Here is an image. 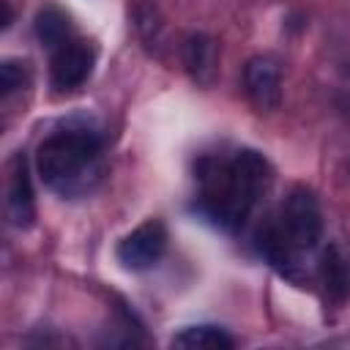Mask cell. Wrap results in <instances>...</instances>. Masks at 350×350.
Segmentation results:
<instances>
[{
    "label": "cell",
    "instance_id": "2",
    "mask_svg": "<svg viewBox=\"0 0 350 350\" xmlns=\"http://www.w3.org/2000/svg\"><path fill=\"white\" fill-rule=\"evenodd\" d=\"M104 137L90 123H63L36 148V172L41 183L60 197H85L104 178Z\"/></svg>",
    "mask_w": 350,
    "mask_h": 350
},
{
    "label": "cell",
    "instance_id": "7",
    "mask_svg": "<svg viewBox=\"0 0 350 350\" xmlns=\"http://www.w3.org/2000/svg\"><path fill=\"white\" fill-rule=\"evenodd\" d=\"M5 211L14 227H30L36 219V194L25 156H14L8 167V189H5Z\"/></svg>",
    "mask_w": 350,
    "mask_h": 350
},
{
    "label": "cell",
    "instance_id": "3",
    "mask_svg": "<svg viewBox=\"0 0 350 350\" xmlns=\"http://www.w3.org/2000/svg\"><path fill=\"white\" fill-rule=\"evenodd\" d=\"M323 232L325 221L317 197L306 189H293L257 224L254 249L279 273L295 279V273L320 246Z\"/></svg>",
    "mask_w": 350,
    "mask_h": 350
},
{
    "label": "cell",
    "instance_id": "9",
    "mask_svg": "<svg viewBox=\"0 0 350 350\" xmlns=\"http://www.w3.org/2000/svg\"><path fill=\"white\" fill-rule=\"evenodd\" d=\"M172 347H189V350H227L235 347V336L221 328V325H211V323H200V325H186L180 328L172 339Z\"/></svg>",
    "mask_w": 350,
    "mask_h": 350
},
{
    "label": "cell",
    "instance_id": "5",
    "mask_svg": "<svg viewBox=\"0 0 350 350\" xmlns=\"http://www.w3.org/2000/svg\"><path fill=\"white\" fill-rule=\"evenodd\" d=\"M167 241H170V235H167L164 221L148 219V221H142L139 227H134L131 232H126L118 241L115 257L129 271H148L164 257Z\"/></svg>",
    "mask_w": 350,
    "mask_h": 350
},
{
    "label": "cell",
    "instance_id": "11",
    "mask_svg": "<svg viewBox=\"0 0 350 350\" xmlns=\"http://www.w3.org/2000/svg\"><path fill=\"white\" fill-rule=\"evenodd\" d=\"M36 36L41 38V44H46V49L57 46L60 41L74 36V27L68 22V16L57 8V5H44L36 16Z\"/></svg>",
    "mask_w": 350,
    "mask_h": 350
},
{
    "label": "cell",
    "instance_id": "8",
    "mask_svg": "<svg viewBox=\"0 0 350 350\" xmlns=\"http://www.w3.org/2000/svg\"><path fill=\"white\" fill-rule=\"evenodd\" d=\"M314 273H317L320 287L328 301L345 304L350 298V257L339 246H328L320 254Z\"/></svg>",
    "mask_w": 350,
    "mask_h": 350
},
{
    "label": "cell",
    "instance_id": "1",
    "mask_svg": "<svg viewBox=\"0 0 350 350\" xmlns=\"http://www.w3.org/2000/svg\"><path fill=\"white\" fill-rule=\"evenodd\" d=\"M271 178V164L260 150L205 153L194 167V208L211 224L235 232L260 208Z\"/></svg>",
    "mask_w": 350,
    "mask_h": 350
},
{
    "label": "cell",
    "instance_id": "6",
    "mask_svg": "<svg viewBox=\"0 0 350 350\" xmlns=\"http://www.w3.org/2000/svg\"><path fill=\"white\" fill-rule=\"evenodd\" d=\"M243 90L257 109H276L282 101V66L273 55H254L243 68Z\"/></svg>",
    "mask_w": 350,
    "mask_h": 350
},
{
    "label": "cell",
    "instance_id": "12",
    "mask_svg": "<svg viewBox=\"0 0 350 350\" xmlns=\"http://www.w3.org/2000/svg\"><path fill=\"white\" fill-rule=\"evenodd\" d=\"M0 85H3V96H11L14 90L27 85V63L22 60H5L0 68Z\"/></svg>",
    "mask_w": 350,
    "mask_h": 350
},
{
    "label": "cell",
    "instance_id": "4",
    "mask_svg": "<svg viewBox=\"0 0 350 350\" xmlns=\"http://www.w3.org/2000/svg\"><path fill=\"white\" fill-rule=\"evenodd\" d=\"M93 66H96V46L79 38L77 33L49 49V79L52 88L60 93L82 88L93 74Z\"/></svg>",
    "mask_w": 350,
    "mask_h": 350
},
{
    "label": "cell",
    "instance_id": "10",
    "mask_svg": "<svg viewBox=\"0 0 350 350\" xmlns=\"http://www.w3.org/2000/svg\"><path fill=\"white\" fill-rule=\"evenodd\" d=\"M183 66L197 82H211L216 74V41L194 33L183 44Z\"/></svg>",
    "mask_w": 350,
    "mask_h": 350
}]
</instances>
